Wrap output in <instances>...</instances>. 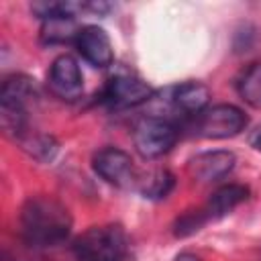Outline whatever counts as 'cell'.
I'll return each instance as SVG.
<instances>
[{"instance_id": "15", "label": "cell", "mask_w": 261, "mask_h": 261, "mask_svg": "<svg viewBox=\"0 0 261 261\" xmlns=\"http://www.w3.org/2000/svg\"><path fill=\"white\" fill-rule=\"evenodd\" d=\"M239 94L249 106L261 108V61L251 63L243 71L239 80Z\"/></svg>"}, {"instance_id": "10", "label": "cell", "mask_w": 261, "mask_h": 261, "mask_svg": "<svg viewBox=\"0 0 261 261\" xmlns=\"http://www.w3.org/2000/svg\"><path fill=\"white\" fill-rule=\"evenodd\" d=\"M77 53L94 67H108L114 61V49L104 29L96 24H88L80 29L75 37Z\"/></svg>"}, {"instance_id": "7", "label": "cell", "mask_w": 261, "mask_h": 261, "mask_svg": "<svg viewBox=\"0 0 261 261\" xmlns=\"http://www.w3.org/2000/svg\"><path fill=\"white\" fill-rule=\"evenodd\" d=\"M94 171L108 184L116 188H130L137 186L139 171L130 155L118 147H104L92 159Z\"/></svg>"}, {"instance_id": "12", "label": "cell", "mask_w": 261, "mask_h": 261, "mask_svg": "<svg viewBox=\"0 0 261 261\" xmlns=\"http://www.w3.org/2000/svg\"><path fill=\"white\" fill-rule=\"evenodd\" d=\"M247 196H249V188H247V186L228 184V186L218 188L202 210L206 212L208 220L222 218V216H226L228 212H232L239 204H243V202L247 200Z\"/></svg>"}, {"instance_id": "3", "label": "cell", "mask_w": 261, "mask_h": 261, "mask_svg": "<svg viewBox=\"0 0 261 261\" xmlns=\"http://www.w3.org/2000/svg\"><path fill=\"white\" fill-rule=\"evenodd\" d=\"M128 239L118 224H98L88 228L73 243L75 261H124Z\"/></svg>"}, {"instance_id": "14", "label": "cell", "mask_w": 261, "mask_h": 261, "mask_svg": "<svg viewBox=\"0 0 261 261\" xmlns=\"http://www.w3.org/2000/svg\"><path fill=\"white\" fill-rule=\"evenodd\" d=\"M77 33H80V29H75L73 18L59 16V18H49V20L43 22L41 39H43V43H49V45L67 43V41H73L75 43Z\"/></svg>"}, {"instance_id": "13", "label": "cell", "mask_w": 261, "mask_h": 261, "mask_svg": "<svg viewBox=\"0 0 261 261\" xmlns=\"http://www.w3.org/2000/svg\"><path fill=\"white\" fill-rule=\"evenodd\" d=\"M175 184V177L169 169H151L147 171L145 175L139 173V179H137V188L139 192L145 196V198H151V200H159V198H165L171 188Z\"/></svg>"}, {"instance_id": "4", "label": "cell", "mask_w": 261, "mask_h": 261, "mask_svg": "<svg viewBox=\"0 0 261 261\" xmlns=\"http://www.w3.org/2000/svg\"><path fill=\"white\" fill-rule=\"evenodd\" d=\"M179 128L177 122L165 118V116H147L139 120L133 133V141L137 151L145 159H157L165 155L177 141Z\"/></svg>"}, {"instance_id": "6", "label": "cell", "mask_w": 261, "mask_h": 261, "mask_svg": "<svg viewBox=\"0 0 261 261\" xmlns=\"http://www.w3.org/2000/svg\"><path fill=\"white\" fill-rule=\"evenodd\" d=\"M208 98H210V92L204 84L200 82H184L179 86H173V88H167L165 90V100H163V112L167 114L169 120L175 122V118H196L202 110L208 108ZM161 114H155V116H163Z\"/></svg>"}, {"instance_id": "11", "label": "cell", "mask_w": 261, "mask_h": 261, "mask_svg": "<svg viewBox=\"0 0 261 261\" xmlns=\"http://www.w3.org/2000/svg\"><path fill=\"white\" fill-rule=\"evenodd\" d=\"M234 163L237 157L230 151H204L190 161V171L200 181H218L232 171Z\"/></svg>"}, {"instance_id": "2", "label": "cell", "mask_w": 261, "mask_h": 261, "mask_svg": "<svg viewBox=\"0 0 261 261\" xmlns=\"http://www.w3.org/2000/svg\"><path fill=\"white\" fill-rule=\"evenodd\" d=\"M39 90L35 80L27 75H10L0 90V120L8 135L22 139L29 124L31 106L37 102Z\"/></svg>"}, {"instance_id": "9", "label": "cell", "mask_w": 261, "mask_h": 261, "mask_svg": "<svg viewBox=\"0 0 261 261\" xmlns=\"http://www.w3.org/2000/svg\"><path fill=\"white\" fill-rule=\"evenodd\" d=\"M49 88L61 100H77L84 92V75L80 63L71 55H59L49 69Z\"/></svg>"}, {"instance_id": "8", "label": "cell", "mask_w": 261, "mask_h": 261, "mask_svg": "<svg viewBox=\"0 0 261 261\" xmlns=\"http://www.w3.org/2000/svg\"><path fill=\"white\" fill-rule=\"evenodd\" d=\"M153 98V90L139 77L118 73L110 77L102 90V102L110 108H135Z\"/></svg>"}, {"instance_id": "5", "label": "cell", "mask_w": 261, "mask_h": 261, "mask_svg": "<svg viewBox=\"0 0 261 261\" xmlns=\"http://www.w3.org/2000/svg\"><path fill=\"white\" fill-rule=\"evenodd\" d=\"M245 126H247L245 112L232 104L208 106L192 120L194 133L204 139H228L245 130Z\"/></svg>"}, {"instance_id": "16", "label": "cell", "mask_w": 261, "mask_h": 261, "mask_svg": "<svg viewBox=\"0 0 261 261\" xmlns=\"http://www.w3.org/2000/svg\"><path fill=\"white\" fill-rule=\"evenodd\" d=\"M249 143H251V147L255 149V151H259L261 153V124L251 133V137H249Z\"/></svg>"}, {"instance_id": "1", "label": "cell", "mask_w": 261, "mask_h": 261, "mask_svg": "<svg viewBox=\"0 0 261 261\" xmlns=\"http://www.w3.org/2000/svg\"><path fill=\"white\" fill-rule=\"evenodd\" d=\"M71 232L69 210L53 196H31L20 208V234L31 247H55Z\"/></svg>"}]
</instances>
